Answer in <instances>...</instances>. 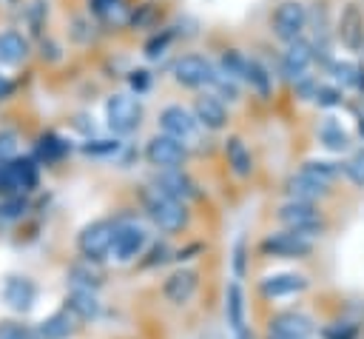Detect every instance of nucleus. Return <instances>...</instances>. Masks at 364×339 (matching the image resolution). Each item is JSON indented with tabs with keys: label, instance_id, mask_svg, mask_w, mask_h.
<instances>
[{
	"label": "nucleus",
	"instance_id": "9",
	"mask_svg": "<svg viewBox=\"0 0 364 339\" xmlns=\"http://www.w3.org/2000/svg\"><path fill=\"white\" fill-rule=\"evenodd\" d=\"M216 71V63L205 54H179L171 66V77L182 88H210Z\"/></svg>",
	"mask_w": 364,
	"mask_h": 339
},
{
	"label": "nucleus",
	"instance_id": "44",
	"mask_svg": "<svg viewBox=\"0 0 364 339\" xmlns=\"http://www.w3.org/2000/svg\"><path fill=\"white\" fill-rule=\"evenodd\" d=\"M313 103H316V105H321V108H336V105H341V103H344V91H341L338 85H330V83H318Z\"/></svg>",
	"mask_w": 364,
	"mask_h": 339
},
{
	"label": "nucleus",
	"instance_id": "20",
	"mask_svg": "<svg viewBox=\"0 0 364 339\" xmlns=\"http://www.w3.org/2000/svg\"><path fill=\"white\" fill-rule=\"evenodd\" d=\"M282 188H284V197H287V199H293V202H310V205H318V202H324V199L333 194L330 185H321L318 179L307 177L304 171H293V174L284 179Z\"/></svg>",
	"mask_w": 364,
	"mask_h": 339
},
{
	"label": "nucleus",
	"instance_id": "3",
	"mask_svg": "<svg viewBox=\"0 0 364 339\" xmlns=\"http://www.w3.org/2000/svg\"><path fill=\"white\" fill-rule=\"evenodd\" d=\"M40 188V162L28 154L0 162V197H31Z\"/></svg>",
	"mask_w": 364,
	"mask_h": 339
},
{
	"label": "nucleus",
	"instance_id": "36",
	"mask_svg": "<svg viewBox=\"0 0 364 339\" xmlns=\"http://www.w3.org/2000/svg\"><path fill=\"white\" fill-rule=\"evenodd\" d=\"M299 171H304L307 177H313V179H318L321 185H336V179L341 177V165H336V162H327V160H304L301 165H299Z\"/></svg>",
	"mask_w": 364,
	"mask_h": 339
},
{
	"label": "nucleus",
	"instance_id": "43",
	"mask_svg": "<svg viewBox=\"0 0 364 339\" xmlns=\"http://www.w3.org/2000/svg\"><path fill=\"white\" fill-rule=\"evenodd\" d=\"M20 142H23L20 131H14V128L3 125V128H0V162L20 157Z\"/></svg>",
	"mask_w": 364,
	"mask_h": 339
},
{
	"label": "nucleus",
	"instance_id": "1",
	"mask_svg": "<svg viewBox=\"0 0 364 339\" xmlns=\"http://www.w3.org/2000/svg\"><path fill=\"white\" fill-rule=\"evenodd\" d=\"M139 211L145 214V219L162 231L165 236H176V234H185L191 228V208L173 197H168L165 191L154 188L151 182L139 188Z\"/></svg>",
	"mask_w": 364,
	"mask_h": 339
},
{
	"label": "nucleus",
	"instance_id": "12",
	"mask_svg": "<svg viewBox=\"0 0 364 339\" xmlns=\"http://www.w3.org/2000/svg\"><path fill=\"white\" fill-rule=\"evenodd\" d=\"M142 157L154 171H173V168H185L191 151L182 142H176L173 137H168V134H154L145 142Z\"/></svg>",
	"mask_w": 364,
	"mask_h": 339
},
{
	"label": "nucleus",
	"instance_id": "21",
	"mask_svg": "<svg viewBox=\"0 0 364 339\" xmlns=\"http://www.w3.org/2000/svg\"><path fill=\"white\" fill-rule=\"evenodd\" d=\"M222 313H225V325L230 328V333H242L247 330V296H245V288L242 282H228L225 285V305H222Z\"/></svg>",
	"mask_w": 364,
	"mask_h": 339
},
{
	"label": "nucleus",
	"instance_id": "31",
	"mask_svg": "<svg viewBox=\"0 0 364 339\" xmlns=\"http://www.w3.org/2000/svg\"><path fill=\"white\" fill-rule=\"evenodd\" d=\"M330 74L336 80V85L344 91V88H355L364 94V66L361 63H353V60H333L330 63Z\"/></svg>",
	"mask_w": 364,
	"mask_h": 339
},
{
	"label": "nucleus",
	"instance_id": "34",
	"mask_svg": "<svg viewBox=\"0 0 364 339\" xmlns=\"http://www.w3.org/2000/svg\"><path fill=\"white\" fill-rule=\"evenodd\" d=\"M48 20V3L43 0H31L28 6H23V26H26V37H40Z\"/></svg>",
	"mask_w": 364,
	"mask_h": 339
},
{
	"label": "nucleus",
	"instance_id": "50",
	"mask_svg": "<svg viewBox=\"0 0 364 339\" xmlns=\"http://www.w3.org/2000/svg\"><path fill=\"white\" fill-rule=\"evenodd\" d=\"M361 54H364V48H361Z\"/></svg>",
	"mask_w": 364,
	"mask_h": 339
},
{
	"label": "nucleus",
	"instance_id": "19",
	"mask_svg": "<svg viewBox=\"0 0 364 339\" xmlns=\"http://www.w3.org/2000/svg\"><path fill=\"white\" fill-rule=\"evenodd\" d=\"M193 117H196V122L202 125V131H222V128H228V122H230V111H228V105H225V100H219L216 94H210V91H205V94H199L196 100H193Z\"/></svg>",
	"mask_w": 364,
	"mask_h": 339
},
{
	"label": "nucleus",
	"instance_id": "17",
	"mask_svg": "<svg viewBox=\"0 0 364 339\" xmlns=\"http://www.w3.org/2000/svg\"><path fill=\"white\" fill-rule=\"evenodd\" d=\"M154 188L165 191L168 197L179 199V202H193V199H202V188L199 182L185 171V168H173V171H156L154 179H151Z\"/></svg>",
	"mask_w": 364,
	"mask_h": 339
},
{
	"label": "nucleus",
	"instance_id": "7",
	"mask_svg": "<svg viewBox=\"0 0 364 339\" xmlns=\"http://www.w3.org/2000/svg\"><path fill=\"white\" fill-rule=\"evenodd\" d=\"M159 128H162V134H168L176 142H182L188 151L202 145V125L196 122L193 111L179 105V103H171V105H165L159 111Z\"/></svg>",
	"mask_w": 364,
	"mask_h": 339
},
{
	"label": "nucleus",
	"instance_id": "4",
	"mask_svg": "<svg viewBox=\"0 0 364 339\" xmlns=\"http://www.w3.org/2000/svg\"><path fill=\"white\" fill-rule=\"evenodd\" d=\"M276 222H279V228L296 231V234L310 236V239H318L327 231V217H324L321 205H310V202L284 199L276 208Z\"/></svg>",
	"mask_w": 364,
	"mask_h": 339
},
{
	"label": "nucleus",
	"instance_id": "40",
	"mask_svg": "<svg viewBox=\"0 0 364 339\" xmlns=\"http://www.w3.org/2000/svg\"><path fill=\"white\" fill-rule=\"evenodd\" d=\"M341 174H344V179H347L350 185L364 188V148L353 151V154L341 162Z\"/></svg>",
	"mask_w": 364,
	"mask_h": 339
},
{
	"label": "nucleus",
	"instance_id": "47",
	"mask_svg": "<svg viewBox=\"0 0 364 339\" xmlns=\"http://www.w3.org/2000/svg\"><path fill=\"white\" fill-rule=\"evenodd\" d=\"M11 91H14V83H11L6 74H0V103H3L6 97H11Z\"/></svg>",
	"mask_w": 364,
	"mask_h": 339
},
{
	"label": "nucleus",
	"instance_id": "45",
	"mask_svg": "<svg viewBox=\"0 0 364 339\" xmlns=\"http://www.w3.org/2000/svg\"><path fill=\"white\" fill-rule=\"evenodd\" d=\"M119 145H122L119 140H85L80 148L85 154H91V157H102V154H117Z\"/></svg>",
	"mask_w": 364,
	"mask_h": 339
},
{
	"label": "nucleus",
	"instance_id": "24",
	"mask_svg": "<svg viewBox=\"0 0 364 339\" xmlns=\"http://www.w3.org/2000/svg\"><path fill=\"white\" fill-rule=\"evenodd\" d=\"M31 57V40L26 31L17 28H3L0 31V66L3 68H17Z\"/></svg>",
	"mask_w": 364,
	"mask_h": 339
},
{
	"label": "nucleus",
	"instance_id": "26",
	"mask_svg": "<svg viewBox=\"0 0 364 339\" xmlns=\"http://www.w3.org/2000/svg\"><path fill=\"white\" fill-rule=\"evenodd\" d=\"M131 9L134 6L128 0H88V11L105 28H125L131 20Z\"/></svg>",
	"mask_w": 364,
	"mask_h": 339
},
{
	"label": "nucleus",
	"instance_id": "35",
	"mask_svg": "<svg viewBox=\"0 0 364 339\" xmlns=\"http://www.w3.org/2000/svg\"><path fill=\"white\" fill-rule=\"evenodd\" d=\"M318 140H321V145L324 148H330V151H344V148H350V134L341 128V122H336L333 117H327L321 125H318Z\"/></svg>",
	"mask_w": 364,
	"mask_h": 339
},
{
	"label": "nucleus",
	"instance_id": "11",
	"mask_svg": "<svg viewBox=\"0 0 364 339\" xmlns=\"http://www.w3.org/2000/svg\"><path fill=\"white\" fill-rule=\"evenodd\" d=\"M142 114H145V111H142V103H139V97H134V94L119 91V94H111V97L105 100V122H108V128H111L114 134H119V137L136 131L139 122H142Z\"/></svg>",
	"mask_w": 364,
	"mask_h": 339
},
{
	"label": "nucleus",
	"instance_id": "37",
	"mask_svg": "<svg viewBox=\"0 0 364 339\" xmlns=\"http://www.w3.org/2000/svg\"><path fill=\"white\" fill-rule=\"evenodd\" d=\"M165 262H173V248L165 242V239H159V242H148V248H145V254L139 256V268H162Z\"/></svg>",
	"mask_w": 364,
	"mask_h": 339
},
{
	"label": "nucleus",
	"instance_id": "8",
	"mask_svg": "<svg viewBox=\"0 0 364 339\" xmlns=\"http://www.w3.org/2000/svg\"><path fill=\"white\" fill-rule=\"evenodd\" d=\"M307 20H310V11L301 0H282L270 14V31L276 40H282L287 46V43L304 37Z\"/></svg>",
	"mask_w": 364,
	"mask_h": 339
},
{
	"label": "nucleus",
	"instance_id": "30",
	"mask_svg": "<svg viewBox=\"0 0 364 339\" xmlns=\"http://www.w3.org/2000/svg\"><path fill=\"white\" fill-rule=\"evenodd\" d=\"M31 214V197H0V231L17 228Z\"/></svg>",
	"mask_w": 364,
	"mask_h": 339
},
{
	"label": "nucleus",
	"instance_id": "22",
	"mask_svg": "<svg viewBox=\"0 0 364 339\" xmlns=\"http://www.w3.org/2000/svg\"><path fill=\"white\" fill-rule=\"evenodd\" d=\"M80 328H82V325L77 322V316L68 313L63 305H60L57 311L46 313V316L34 325V330H37L40 339H74V336L80 333Z\"/></svg>",
	"mask_w": 364,
	"mask_h": 339
},
{
	"label": "nucleus",
	"instance_id": "25",
	"mask_svg": "<svg viewBox=\"0 0 364 339\" xmlns=\"http://www.w3.org/2000/svg\"><path fill=\"white\" fill-rule=\"evenodd\" d=\"M222 154H225V165L230 168L233 177L245 179V177L253 174V168H256V165H253V154H250L247 142H245L239 134H228V137H225Z\"/></svg>",
	"mask_w": 364,
	"mask_h": 339
},
{
	"label": "nucleus",
	"instance_id": "15",
	"mask_svg": "<svg viewBox=\"0 0 364 339\" xmlns=\"http://www.w3.org/2000/svg\"><path fill=\"white\" fill-rule=\"evenodd\" d=\"M310 288V279L304 273H296V271H276V273H267L259 279V296L264 302H279V299H290V296H299Z\"/></svg>",
	"mask_w": 364,
	"mask_h": 339
},
{
	"label": "nucleus",
	"instance_id": "13",
	"mask_svg": "<svg viewBox=\"0 0 364 339\" xmlns=\"http://www.w3.org/2000/svg\"><path fill=\"white\" fill-rule=\"evenodd\" d=\"M264 333H282V336H299V339H316L318 322L301 311V308H284L267 316Z\"/></svg>",
	"mask_w": 364,
	"mask_h": 339
},
{
	"label": "nucleus",
	"instance_id": "10",
	"mask_svg": "<svg viewBox=\"0 0 364 339\" xmlns=\"http://www.w3.org/2000/svg\"><path fill=\"white\" fill-rule=\"evenodd\" d=\"M37 299H40V285L26 273H9L0 282V302L20 319L37 308Z\"/></svg>",
	"mask_w": 364,
	"mask_h": 339
},
{
	"label": "nucleus",
	"instance_id": "32",
	"mask_svg": "<svg viewBox=\"0 0 364 339\" xmlns=\"http://www.w3.org/2000/svg\"><path fill=\"white\" fill-rule=\"evenodd\" d=\"M245 85H250V91H256L262 100H267L273 94V74H270V68L262 60L250 57L247 74H245Z\"/></svg>",
	"mask_w": 364,
	"mask_h": 339
},
{
	"label": "nucleus",
	"instance_id": "41",
	"mask_svg": "<svg viewBox=\"0 0 364 339\" xmlns=\"http://www.w3.org/2000/svg\"><path fill=\"white\" fill-rule=\"evenodd\" d=\"M0 339H40L34 325H26L23 319H0Z\"/></svg>",
	"mask_w": 364,
	"mask_h": 339
},
{
	"label": "nucleus",
	"instance_id": "14",
	"mask_svg": "<svg viewBox=\"0 0 364 339\" xmlns=\"http://www.w3.org/2000/svg\"><path fill=\"white\" fill-rule=\"evenodd\" d=\"M199 282H202V273H199L196 268H185V265H182V268L171 271V273L162 279L159 293H162V299H165L168 305H173V308H185V305L196 296Z\"/></svg>",
	"mask_w": 364,
	"mask_h": 339
},
{
	"label": "nucleus",
	"instance_id": "18",
	"mask_svg": "<svg viewBox=\"0 0 364 339\" xmlns=\"http://www.w3.org/2000/svg\"><path fill=\"white\" fill-rule=\"evenodd\" d=\"M336 37L347 51L364 48V9L358 3H344L336 20Z\"/></svg>",
	"mask_w": 364,
	"mask_h": 339
},
{
	"label": "nucleus",
	"instance_id": "5",
	"mask_svg": "<svg viewBox=\"0 0 364 339\" xmlns=\"http://www.w3.org/2000/svg\"><path fill=\"white\" fill-rule=\"evenodd\" d=\"M114 234H117V219L114 217H97V219L85 222L77 231V254H80V259L102 265L111 256Z\"/></svg>",
	"mask_w": 364,
	"mask_h": 339
},
{
	"label": "nucleus",
	"instance_id": "33",
	"mask_svg": "<svg viewBox=\"0 0 364 339\" xmlns=\"http://www.w3.org/2000/svg\"><path fill=\"white\" fill-rule=\"evenodd\" d=\"M247 63H250V57H247L245 51H239V48H225V51L219 54V60H216V68H219L222 74H228L230 80L245 83Z\"/></svg>",
	"mask_w": 364,
	"mask_h": 339
},
{
	"label": "nucleus",
	"instance_id": "29",
	"mask_svg": "<svg viewBox=\"0 0 364 339\" xmlns=\"http://www.w3.org/2000/svg\"><path fill=\"white\" fill-rule=\"evenodd\" d=\"M128 28L134 31H159L162 28V3L159 0H145L131 9Z\"/></svg>",
	"mask_w": 364,
	"mask_h": 339
},
{
	"label": "nucleus",
	"instance_id": "46",
	"mask_svg": "<svg viewBox=\"0 0 364 339\" xmlns=\"http://www.w3.org/2000/svg\"><path fill=\"white\" fill-rule=\"evenodd\" d=\"M128 83H131V88H134L136 94H142V91H145V88L151 85V74H148L145 68H136V71H131Z\"/></svg>",
	"mask_w": 364,
	"mask_h": 339
},
{
	"label": "nucleus",
	"instance_id": "42",
	"mask_svg": "<svg viewBox=\"0 0 364 339\" xmlns=\"http://www.w3.org/2000/svg\"><path fill=\"white\" fill-rule=\"evenodd\" d=\"M173 37H176V34H173V28H171V26H162V28H159V31H154V34H151V40L145 43V54H148L151 60L162 57V54H165V48L173 43Z\"/></svg>",
	"mask_w": 364,
	"mask_h": 339
},
{
	"label": "nucleus",
	"instance_id": "2",
	"mask_svg": "<svg viewBox=\"0 0 364 339\" xmlns=\"http://www.w3.org/2000/svg\"><path fill=\"white\" fill-rule=\"evenodd\" d=\"M117 234H114V245H111V256L117 265H128V262H139V256L145 254L151 236L148 228L139 222L136 214H117Z\"/></svg>",
	"mask_w": 364,
	"mask_h": 339
},
{
	"label": "nucleus",
	"instance_id": "38",
	"mask_svg": "<svg viewBox=\"0 0 364 339\" xmlns=\"http://www.w3.org/2000/svg\"><path fill=\"white\" fill-rule=\"evenodd\" d=\"M230 271H233L236 282H242L247 276V271H250V245H247L245 236H239L233 242V248H230Z\"/></svg>",
	"mask_w": 364,
	"mask_h": 339
},
{
	"label": "nucleus",
	"instance_id": "27",
	"mask_svg": "<svg viewBox=\"0 0 364 339\" xmlns=\"http://www.w3.org/2000/svg\"><path fill=\"white\" fill-rule=\"evenodd\" d=\"M65 282L71 288H80V291H100L105 285V271L102 265L97 262H88V259H74L68 268H65Z\"/></svg>",
	"mask_w": 364,
	"mask_h": 339
},
{
	"label": "nucleus",
	"instance_id": "39",
	"mask_svg": "<svg viewBox=\"0 0 364 339\" xmlns=\"http://www.w3.org/2000/svg\"><path fill=\"white\" fill-rule=\"evenodd\" d=\"M358 333H361L358 322H353V319H333L318 328L321 339H358Z\"/></svg>",
	"mask_w": 364,
	"mask_h": 339
},
{
	"label": "nucleus",
	"instance_id": "28",
	"mask_svg": "<svg viewBox=\"0 0 364 339\" xmlns=\"http://www.w3.org/2000/svg\"><path fill=\"white\" fill-rule=\"evenodd\" d=\"M68 151H71V145L57 134V131H43L37 140H34V160L40 162V168L43 165H57V162H63L65 157H68Z\"/></svg>",
	"mask_w": 364,
	"mask_h": 339
},
{
	"label": "nucleus",
	"instance_id": "48",
	"mask_svg": "<svg viewBox=\"0 0 364 339\" xmlns=\"http://www.w3.org/2000/svg\"><path fill=\"white\" fill-rule=\"evenodd\" d=\"M233 339H256V336H253V330H250V328H247V330H242V333H236V336H233Z\"/></svg>",
	"mask_w": 364,
	"mask_h": 339
},
{
	"label": "nucleus",
	"instance_id": "49",
	"mask_svg": "<svg viewBox=\"0 0 364 339\" xmlns=\"http://www.w3.org/2000/svg\"><path fill=\"white\" fill-rule=\"evenodd\" d=\"M262 339H299V336H282V333H264Z\"/></svg>",
	"mask_w": 364,
	"mask_h": 339
},
{
	"label": "nucleus",
	"instance_id": "23",
	"mask_svg": "<svg viewBox=\"0 0 364 339\" xmlns=\"http://www.w3.org/2000/svg\"><path fill=\"white\" fill-rule=\"evenodd\" d=\"M63 308L68 313L77 316L80 325H91L102 316V302L94 291H80V288H68V293L63 296Z\"/></svg>",
	"mask_w": 364,
	"mask_h": 339
},
{
	"label": "nucleus",
	"instance_id": "16",
	"mask_svg": "<svg viewBox=\"0 0 364 339\" xmlns=\"http://www.w3.org/2000/svg\"><path fill=\"white\" fill-rule=\"evenodd\" d=\"M316 60V51H313V43L310 40H293L284 46L282 51V60H279V71L287 83H299L301 77L310 74V66Z\"/></svg>",
	"mask_w": 364,
	"mask_h": 339
},
{
	"label": "nucleus",
	"instance_id": "6",
	"mask_svg": "<svg viewBox=\"0 0 364 339\" xmlns=\"http://www.w3.org/2000/svg\"><path fill=\"white\" fill-rule=\"evenodd\" d=\"M313 248H316V239L301 236L287 228H276V231L264 234L259 242V254L264 259H307L313 254Z\"/></svg>",
	"mask_w": 364,
	"mask_h": 339
}]
</instances>
